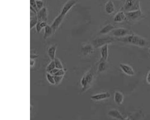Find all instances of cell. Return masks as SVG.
Returning <instances> with one entry per match:
<instances>
[{"mask_svg":"<svg viewBox=\"0 0 150 120\" xmlns=\"http://www.w3.org/2000/svg\"><path fill=\"white\" fill-rule=\"evenodd\" d=\"M116 40L119 42L140 47H144L147 44L146 41L144 38L134 34H129L122 37L117 38Z\"/></svg>","mask_w":150,"mask_h":120,"instance_id":"cell-1","label":"cell"},{"mask_svg":"<svg viewBox=\"0 0 150 120\" xmlns=\"http://www.w3.org/2000/svg\"><path fill=\"white\" fill-rule=\"evenodd\" d=\"M140 4L138 0H126L123 6L126 12L140 10Z\"/></svg>","mask_w":150,"mask_h":120,"instance_id":"cell-2","label":"cell"},{"mask_svg":"<svg viewBox=\"0 0 150 120\" xmlns=\"http://www.w3.org/2000/svg\"><path fill=\"white\" fill-rule=\"evenodd\" d=\"M116 41V39L111 37L97 38L94 40L93 44L94 48L101 47L105 45H108Z\"/></svg>","mask_w":150,"mask_h":120,"instance_id":"cell-3","label":"cell"},{"mask_svg":"<svg viewBox=\"0 0 150 120\" xmlns=\"http://www.w3.org/2000/svg\"><path fill=\"white\" fill-rule=\"evenodd\" d=\"M78 1V0H69L64 5L60 14L65 17L66 14Z\"/></svg>","mask_w":150,"mask_h":120,"instance_id":"cell-4","label":"cell"},{"mask_svg":"<svg viewBox=\"0 0 150 120\" xmlns=\"http://www.w3.org/2000/svg\"><path fill=\"white\" fill-rule=\"evenodd\" d=\"M127 19L129 20L135 21L140 18L142 15L141 10L126 12Z\"/></svg>","mask_w":150,"mask_h":120,"instance_id":"cell-5","label":"cell"},{"mask_svg":"<svg viewBox=\"0 0 150 120\" xmlns=\"http://www.w3.org/2000/svg\"><path fill=\"white\" fill-rule=\"evenodd\" d=\"M128 29L123 28L115 29L112 31L113 35L115 37L121 38L130 34Z\"/></svg>","mask_w":150,"mask_h":120,"instance_id":"cell-6","label":"cell"},{"mask_svg":"<svg viewBox=\"0 0 150 120\" xmlns=\"http://www.w3.org/2000/svg\"><path fill=\"white\" fill-rule=\"evenodd\" d=\"M64 17V16L60 14L54 19L51 26L53 29L54 34L57 29L59 27Z\"/></svg>","mask_w":150,"mask_h":120,"instance_id":"cell-7","label":"cell"},{"mask_svg":"<svg viewBox=\"0 0 150 120\" xmlns=\"http://www.w3.org/2000/svg\"><path fill=\"white\" fill-rule=\"evenodd\" d=\"M38 22H46L47 21V12L46 8L44 7L37 13Z\"/></svg>","mask_w":150,"mask_h":120,"instance_id":"cell-8","label":"cell"},{"mask_svg":"<svg viewBox=\"0 0 150 120\" xmlns=\"http://www.w3.org/2000/svg\"><path fill=\"white\" fill-rule=\"evenodd\" d=\"M120 67L124 73L129 76H133L134 75L135 72L133 69L130 66L126 64L121 63Z\"/></svg>","mask_w":150,"mask_h":120,"instance_id":"cell-9","label":"cell"},{"mask_svg":"<svg viewBox=\"0 0 150 120\" xmlns=\"http://www.w3.org/2000/svg\"><path fill=\"white\" fill-rule=\"evenodd\" d=\"M110 97V94L109 93L106 92L91 96L90 98L94 100L99 101L108 99Z\"/></svg>","mask_w":150,"mask_h":120,"instance_id":"cell-10","label":"cell"},{"mask_svg":"<svg viewBox=\"0 0 150 120\" xmlns=\"http://www.w3.org/2000/svg\"><path fill=\"white\" fill-rule=\"evenodd\" d=\"M127 19L125 13L122 11L116 13L114 18V21L117 23L122 22Z\"/></svg>","mask_w":150,"mask_h":120,"instance_id":"cell-11","label":"cell"},{"mask_svg":"<svg viewBox=\"0 0 150 120\" xmlns=\"http://www.w3.org/2000/svg\"><path fill=\"white\" fill-rule=\"evenodd\" d=\"M94 49V47L93 45L89 44H86L82 47V52L85 55H88L93 53Z\"/></svg>","mask_w":150,"mask_h":120,"instance_id":"cell-12","label":"cell"},{"mask_svg":"<svg viewBox=\"0 0 150 120\" xmlns=\"http://www.w3.org/2000/svg\"><path fill=\"white\" fill-rule=\"evenodd\" d=\"M107 44L101 47V58L100 62L106 61L108 55V45Z\"/></svg>","mask_w":150,"mask_h":120,"instance_id":"cell-13","label":"cell"},{"mask_svg":"<svg viewBox=\"0 0 150 120\" xmlns=\"http://www.w3.org/2000/svg\"><path fill=\"white\" fill-rule=\"evenodd\" d=\"M105 10L108 14L113 13L115 11V6L114 3L111 1H108L105 5Z\"/></svg>","mask_w":150,"mask_h":120,"instance_id":"cell-14","label":"cell"},{"mask_svg":"<svg viewBox=\"0 0 150 120\" xmlns=\"http://www.w3.org/2000/svg\"><path fill=\"white\" fill-rule=\"evenodd\" d=\"M57 45L54 44L50 46L48 49L47 53L48 56L52 60L55 58L56 52V50Z\"/></svg>","mask_w":150,"mask_h":120,"instance_id":"cell-15","label":"cell"},{"mask_svg":"<svg viewBox=\"0 0 150 120\" xmlns=\"http://www.w3.org/2000/svg\"><path fill=\"white\" fill-rule=\"evenodd\" d=\"M114 100L118 105H121L124 100V96L119 91L116 92L114 94Z\"/></svg>","mask_w":150,"mask_h":120,"instance_id":"cell-16","label":"cell"},{"mask_svg":"<svg viewBox=\"0 0 150 120\" xmlns=\"http://www.w3.org/2000/svg\"><path fill=\"white\" fill-rule=\"evenodd\" d=\"M38 22L37 14L31 12L30 18V29H31L35 26Z\"/></svg>","mask_w":150,"mask_h":120,"instance_id":"cell-17","label":"cell"},{"mask_svg":"<svg viewBox=\"0 0 150 120\" xmlns=\"http://www.w3.org/2000/svg\"><path fill=\"white\" fill-rule=\"evenodd\" d=\"M108 115L111 117L118 119H124L123 117L118 110H113L109 112Z\"/></svg>","mask_w":150,"mask_h":120,"instance_id":"cell-18","label":"cell"},{"mask_svg":"<svg viewBox=\"0 0 150 120\" xmlns=\"http://www.w3.org/2000/svg\"><path fill=\"white\" fill-rule=\"evenodd\" d=\"M115 29V27L111 24H108L100 31L99 33L101 34H106L110 32Z\"/></svg>","mask_w":150,"mask_h":120,"instance_id":"cell-19","label":"cell"},{"mask_svg":"<svg viewBox=\"0 0 150 120\" xmlns=\"http://www.w3.org/2000/svg\"><path fill=\"white\" fill-rule=\"evenodd\" d=\"M43 38L46 39L54 34L53 29L51 26L47 25L45 28Z\"/></svg>","mask_w":150,"mask_h":120,"instance_id":"cell-20","label":"cell"},{"mask_svg":"<svg viewBox=\"0 0 150 120\" xmlns=\"http://www.w3.org/2000/svg\"><path fill=\"white\" fill-rule=\"evenodd\" d=\"M107 68V65L106 61L100 62L98 66V70L99 71L103 72L106 70Z\"/></svg>","mask_w":150,"mask_h":120,"instance_id":"cell-21","label":"cell"},{"mask_svg":"<svg viewBox=\"0 0 150 120\" xmlns=\"http://www.w3.org/2000/svg\"><path fill=\"white\" fill-rule=\"evenodd\" d=\"M54 60L55 63L56 68L59 69H63L62 63L59 59L55 58Z\"/></svg>","mask_w":150,"mask_h":120,"instance_id":"cell-22","label":"cell"},{"mask_svg":"<svg viewBox=\"0 0 150 120\" xmlns=\"http://www.w3.org/2000/svg\"><path fill=\"white\" fill-rule=\"evenodd\" d=\"M86 80L88 84L89 85L93 81V76L92 74L90 73H88L85 76Z\"/></svg>","mask_w":150,"mask_h":120,"instance_id":"cell-23","label":"cell"},{"mask_svg":"<svg viewBox=\"0 0 150 120\" xmlns=\"http://www.w3.org/2000/svg\"><path fill=\"white\" fill-rule=\"evenodd\" d=\"M55 68H56V67L55 62L54 60H53L49 63L47 67L46 70L49 73L50 71Z\"/></svg>","mask_w":150,"mask_h":120,"instance_id":"cell-24","label":"cell"},{"mask_svg":"<svg viewBox=\"0 0 150 120\" xmlns=\"http://www.w3.org/2000/svg\"><path fill=\"white\" fill-rule=\"evenodd\" d=\"M36 5L39 10L42 9L44 6V2L42 0H36Z\"/></svg>","mask_w":150,"mask_h":120,"instance_id":"cell-25","label":"cell"},{"mask_svg":"<svg viewBox=\"0 0 150 120\" xmlns=\"http://www.w3.org/2000/svg\"><path fill=\"white\" fill-rule=\"evenodd\" d=\"M52 75L49 73H48L47 75V77L48 82L52 84H55V82L53 77Z\"/></svg>","mask_w":150,"mask_h":120,"instance_id":"cell-26","label":"cell"},{"mask_svg":"<svg viewBox=\"0 0 150 120\" xmlns=\"http://www.w3.org/2000/svg\"><path fill=\"white\" fill-rule=\"evenodd\" d=\"M63 76H58L55 75L54 77V79L55 82V84L56 85H58L60 84L63 78Z\"/></svg>","mask_w":150,"mask_h":120,"instance_id":"cell-27","label":"cell"},{"mask_svg":"<svg viewBox=\"0 0 150 120\" xmlns=\"http://www.w3.org/2000/svg\"><path fill=\"white\" fill-rule=\"evenodd\" d=\"M30 6L38 12L39 10L37 7L36 0H30Z\"/></svg>","mask_w":150,"mask_h":120,"instance_id":"cell-28","label":"cell"},{"mask_svg":"<svg viewBox=\"0 0 150 120\" xmlns=\"http://www.w3.org/2000/svg\"><path fill=\"white\" fill-rule=\"evenodd\" d=\"M65 73L64 70L63 69H60L57 72V73L54 75V76H63Z\"/></svg>","mask_w":150,"mask_h":120,"instance_id":"cell-29","label":"cell"},{"mask_svg":"<svg viewBox=\"0 0 150 120\" xmlns=\"http://www.w3.org/2000/svg\"><path fill=\"white\" fill-rule=\"evenodd\" d=\"M36 27L37 32L38 34L39 33L41 30L43 29L40 26V22H38V23L36 24Z\"/></svg>","mask_w":150,"mask_h":120,"instance_id":"cell-30","label":"cell"},{"mask_svg":"<svg viewBox=\"0 0 150 120\" xmlns=\"http://www.w3.org/2000/svg\"><path fill=\"white\" fill-rule=\"evenodd\" d=\"M59 70V69H58L56 68H55V69H53L51 71H50L49 72V73L50 74H51V75H54L57 73V72Z\"/></svg>","mask_w":150,"mask_h":120,"instance_id":"cell-31","label":"cell"},{"mask_svg":"<svg viewBox=\"0 0 150 120\" xmlns=\"http://www.w3.org/2000/svg\"><path fill=\"white\" fill-rule=\"evenodd\" d=\"M146 81L147 83L150 85V70L147 74L146 77Z\"/></svg>","mask_w":150,"mask_h":120,"instance_id":"cell-32","label":"cell"},{"mask_svg":"<svg viewBox=\"0 0 150 120\" xmlns=\"http://www.w3.org/2000/svg\"><path fill=\"white\" fill-rule=\"evenodd\" d=\"M39 22L40 25L43 29L45 28L47 25V22L43 21Z\"/></svg>","mask_w":150,"mask_h":120,"instance_id":"cell-33","label":"cell"},{"mask_svg":"<svg viewBox=\"0 0 150 120\" xmlns=\"http://www.w3.org/2000/svg\"><path fill=\"white\" fill-rule=\"evenodd\" d=\"M38 57V56L35 54H31L30 58L31 59H33Z\"/></svg>","mask_w":150,"mask_h":120,"instance_id":"cell-34","label":"cell"},{"mask_svg":"<svg viewBox=\"0 0 150 120\" xmlns=\"http://www.w3.org/2000/svg\"><path fill=\"white\" fill-rule=\"evenodd\" d=\"M34 61L33 60V59H31L30 60V65L31 66H32L34 65Z\"/></svg>","mask_w":150,"mask_h":120,"instance_id":"cell-35","label":"cell"},{"mask_svg":"<svg viewBox=\"0 0 150 120\" xmlns=\"http://www.w3.org/2000/svg\"><path fill=\"white\" fill-rule=\"evenodd\" d=\"M148 51H149V53L150 54V47L149 48V49Z\"/></svg>","mask_w":150,"mask_h":120,"instance_id":"cell-36","label":"cell"}]
</instances>
